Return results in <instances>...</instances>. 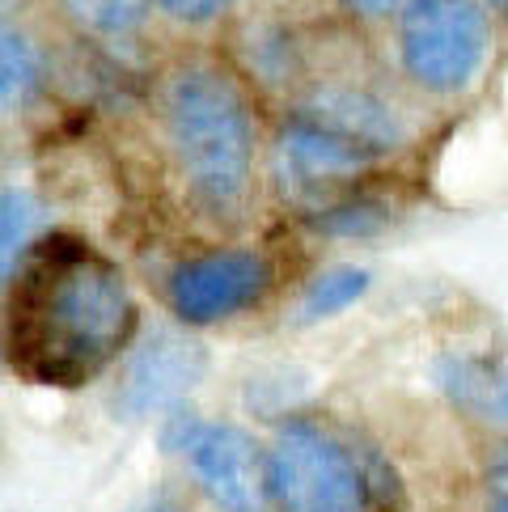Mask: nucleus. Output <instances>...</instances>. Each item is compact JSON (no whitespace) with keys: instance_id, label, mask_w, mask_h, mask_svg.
Instances as JSON below:
<instances>
[{"instance_id":"4468645a","label":"nucleus","mask_w":508,"mask_h":512,"mask_svg":"<svg viewBox=\"0 0 508 512\" xmlns=\"http://www.w3.org/2000/svg\"><path fill=\"white\" fill-rule=\"evenodd\" d=\"M43 208L26 187H0V288L17 280L43 237Z\"/></svg>"},{"instance_id":"9d476101","label":"nucleus","mask_w":508,"mask_h":512,"mask_svg":"<svg viewBox=\"0 0 508 512\" xmlns=\"http://www.w3.org/2000/svg\"><path fill=\"white\" fill-rule=\"evenodd\" d=\"M437 390L462 419L492 432L496 441L508 436V356L496 347H449L432 364Z\"/></svg>"},{"instance_id":"f257e3e1","label":"nucleus","mask_w":508,"mask_h":512,"mask_svg":"<svg viewBox=\"0 0 508 512\" xmlns=\"http://www.w3.org/2000/svg\"><path fill=\"white\" fill-rule=\"evenodd\" d=\"M149 115L178 199L208 225H246L263 195L271 115L225 51L191 43L161 60Z\"/></svg>"},{"instance_id":"0eeeda50","label":"nucleus","mask_w":508,"mask_h":512,"mask_svg":"<svg viewBox=\"0 0 508 512\" xmlns=\"http://www.w3.org/2000/svg\"><path fill=\"white\" fill-rule=\"evenodd\" d=\"M280 288L276 254L250 242H216L204 250L183 254L161 280V301L170 322L187 331H208L233 318L254 314Z\"/></svg>"},{"instance_id":"f3484780","label":"nucleus","mask_w":508,"mask_h":512,"mask_svg":"<svg viewBox=\"0 0 508 512\" xmlns=\"http://www.w3.org/2000/svg\"><path fill=\"white\" fill-rule=\"evenodd\" d=\"M483 512H508V436H500L483 462Z\"/></svg>"},{"instance_id":"1a4fd4ad","label":"nucleus","mask_w":508,"mask_h":512,"mask_svg":"<svg viewBox=\"0 0 508 512\" xmlns=\"http://www.w3.org/2000/svg\"><path fill=\"white\" fill-rule=\"evenodd\" d=\"M115 373V407L127 419H166L183 411L199 390L208 373V347L199 343V331L170 322L157 331H140Z\"/></svg>"},{"instance_id":"dca6fc26","label":"nucleus","mask_w":508,"mask_h":512,"mask_svg":"<svg viewBox=\"0 0 508 512\" xmlns=\"http://www.w3.org/2000/svg\"><path fill=\"white\" fill-rule=\"evenodd\" d=\"M415 5V0H322V13L331 17L335 26H343V30H352V34H360V39H381L398 17H403L407 9Z\"/></svg>"},{"instance_id":"f03ea898","label":"nucleus","mask_w":508,"mask_h":512,"mask_svg":"<svg viewBox=\"0 0 508 512\" xmlns=\"http://www.w3.org/2000/svg\"><path fill=\"white\" fill-rule=\"evenodd\" d=\"M140 335V305L123 267L81 237L43 233L9 284L5 347L39 386L77 390L111 373Z\"/></svg>"},{"instance_id":"20e7f679","label":"nucleus","mask_w":508,"mask_h":512,"mask_svg":"<svg viewBox=\"0 0 508 512\" xmlns=\"http://www.w3.org/2000/svg\"><path fill=\"white\" fill-rule=\"evenodd\" d=\"M496 17L483 0H415L381 34V64L415 102H458L496 56Z\"/></svg>"},{"instance_id":"ddd939ff","label":"nucleus","mask_w":508,"mask_h":512,"mask_svg":"<svg viewBox=\"0 0 508 512\" xmlns=\"http://www.w3.org/2000/svg\"><path fill=\"white\" fill-rule=\"evenodd\" d=\"M373 288V271L360 267V263H339V267H322L310 276L297 292V322L305 326H318V322H331L339 314H348L352 305H360Z\"/></svg>"},{"instance_id":"6ab92c4d","label":"nucleus","mask_w":508,"mask_h":512,"mask_svg":"<svg viewBox=\"0 0 508 512\" xmlns=\"http://www.w3.org/2000/svg\"><path fill=\"white\" fill-rule=\"evenodd\" d=\"M483 5L496 17V26H508V0H483Z\"/></svg>"},{"instance_id":"a211bd4d","label":"nucleus","mask_w":508,"mask_h":512,"mask_svg":"<svg viewBox=\"0 0 508 512\" xmlns=\"http://www.w3.org/2000/svg\"><path fill=\"white\" fill-rule=\"evenodd\" d=\"M132 512H191V504H183L178 496H170V491H161V496L144 500V504H140V508H132Z\"/></svg>"},{"instance_id":"6e6552de","label":"nucleus","mask_w":508,"mask_h":512,"mask_svg":"<svg viewBox=\"0 0 508 512\" xmlns=\"http://www.w3.org/2000/svg\"><path fill=\"white\" fill-rule=\"evenodd\" d=\"M161 441L174 457H183L187 474L216 512H280L271 496L267 445L238 424L191 415L187 407L161 419Z\"/></svg>"},{"instance_id":"39448f33","label":"nucleus","mask_w":508,"mask_h":512,"mask_svg":"<svg viewBox=\"0 0 508 512\" xmlns=\"http://www.w3.org/2000/svg\"><path fill=\"white\" fill-rule=\"evenodd\" d=\"M390 161L360 140L322 127L305 115H271L263 153V191L305 225L326 221L331 212L373 195Z\"/></svg>"},{"instance_id":"f8f14e48","label":"nucleus","mask_w":508,"mask_h":512,"mask_svg":"<svg viewBox=\"0 0 508 512\" xmlns=\"http://www.w3.org/2000/svg\"><path fill=\"white\" fill-rule=\"evenodd\" d=\"M47 89V51L39 34L0 13V115H17Z\"/></svg>"},{"instance_id":"9b49d317","label":"nucleus","mask_w":508,"mask_h":512,"mask_svg":"<svg viewBox=\"0 0 508 512\" xmlns=\"http://www.w3.org/2000/svg\"><path fill=\"white\" fill-rule=\"evenodd\" d=\"M51 9L81 43H94L106 51L144 43L149 26L157 22L149 0H51Z\"/></svg>"},{"instance_id":"7ed1b4c3","label":"nucleus","mask_w":508,"mask_h":512,"mask_svg":"<svg viewBox=\"0 0 508 512\" xmlns=\"http://www.w3.org/2000/svg\"><path fill=\"white\" fill-rule=\"evenodd\" d=\"M280 512H390L403 491L390 462L318 415H284L267 441Z\"/></svg>"},{"instance_id":"2eb2a0df","label":"nucleus","mask_w":508,"mask_h":512,"mask_svg":"<svg viewBox=\"0 0 508 512\" xmlns=\"http://www.w3.org/2000/svg\"><path fill=\"white\" fill-rule=\"evenodd\" d=\"M153 17L178 34H225L246 0H149Z\"/></svg>"},{"instance_id":"423d86ee","label":"nucleus","mask_w":508,"mask_h":512,"mask_svg":"<svg viewBox=\"0 0 508 512\" xmlns=\"http://www.w3.org/2000/svg\"><path fill=\"white\" fill-rule=\"evenodd\" d=\"M339 30L343 26L326 13L301 17L284 5H246L225 26V43L216 47L259 94L267 115H276L335 60L331 39H339Z\"/></svg>"}]
</instances>
